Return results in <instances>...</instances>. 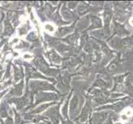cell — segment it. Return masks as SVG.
<instances>
[{
    "label": "cell",
    "instance_id": "cell-1",
    "mask_svg": "<svg viewBox=\"0 0 133 124\" xmlns=\"http://www.w3.org/2000/svg\"><path fill=\"white\" fill-rule=\"evenodd\" d=\"M22 85L21 87H20V84L17 85L15 87V89H14V91H13V94H17V95L21 94V93H22Z\"/></svg>",
    "mask_w": 133,
    "mask_h": 124
}]
</instances>
